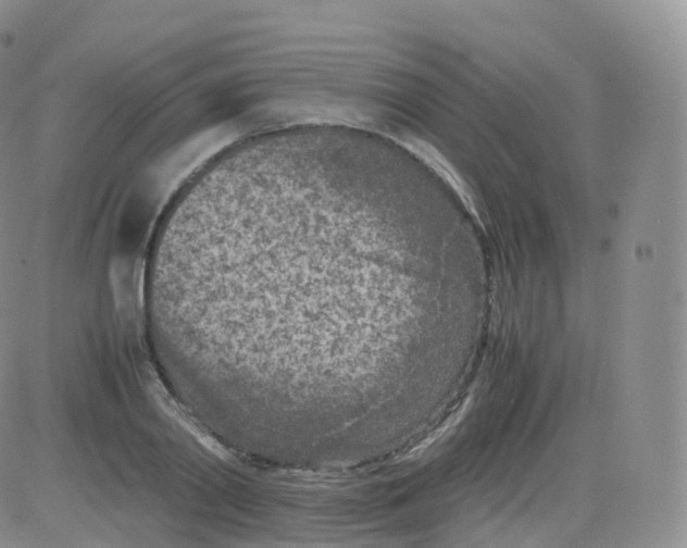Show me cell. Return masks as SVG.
Masks as SVG:
<instances>
[{
    "label": "cell",
    "mask_w": 687,
    "mask_h": 548,
    "mask_svg": "<svg viewBox=\"0 0 687 548\" xmlns=\"http://www.w3.org/2000/svg\"><path fill=\"white\" fill-rule=\"evenodd\" d=\"M401 245L398 226L370 203L247 159L175 199L148 281L217 378L273 395L366 360L353 344L369 356L366 320Z\"/></svg>",
    "instance_id": "6da1fadb"
}]
</instances>
